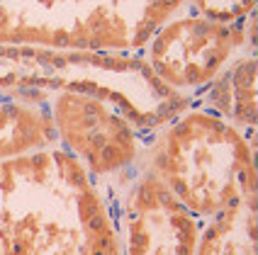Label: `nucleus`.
I'll return each mask as SVG.
<instances>
[{"mask_svg":"<svg viewBox=\"0 0 258 255\" xmlns=\"http://www.w3.org/2000/svg\"><path fill=\"white\" fill-rule=\"evenodd\" d=\"M0 255H122L100 185L66 151L0 163Z\"/></svg>","mask_w":258,"mask_h":255,"instance_id":"f257e3e1","label":"nucleus"},{"mask_svg":"<svg viewBox=\"0 0 258 255\" xmlns=\"http://www.w3.org/2000/svg\"><path fill=\"white\" fill-rule=\"evenodd\" d=\"M142 163L198 219L207 221L244 197H258L256 134L190 105L144 139Z\"/></svg>","mask_w":258,"mask_h":255,"instance_id":"f03ea898","label":"nucleus"},{"mask_svg":"<svg viewBox=\"0 0 258 255\" xmlns=\"http://www.w3.org/2000/svg\"><path fill=\"white\" fill-rule=\"evenodd\" d=\"M17 93L93 95L115 105L142 134H151L192 105V98L161 83L142 54L0 44V98Z\"/></svg>","mask_w":258,"mask_h":255,"instance_id":"7ed1b4c3","label":"nucleus"},{"mask_svg":"<svg viewBox=\"0 0 258 255\" xmlns=\"http://www.w3.org/2000/svg\"><path fill=\"white\" fill-rule=\"evenodd\" d=\"M185 0H0V44L142 54Z\"/></svg>","mask_w":258,"mask_h":255,"instance_id":"20e7f679","label":"nucleus"},{"mask_svg":"<svg viewBox=\"0 0 258 255\" xmlns=\"http://www.w3.org/2000/svg\"><path fill=\"white\" fill-rule=\"evenodd\" d=\"M122 255H195L202 219L142 163L102 180Z\"/></svg>","mask_w":258,"mask_h":255,"instance_id":"39448f33","label":"nucleus"},{"mask_svg":"<svg viewBox=\"0 0 258 255\" xmlns=\"http://www.w3.org/2000/svg\"><path fill=\"white\" fill-rule=\"evenodd\" d=\"M244 49H256V13L219 25L183 5L151 34L142 58L163 85L192 98Z\"/></svg>","mask_w":258,"mask_h":255,"instance_id":"423d86ee","label":"nucleus"},{"mask_svg":"<svg viewBox=\"0 0 258 255\" xmlns=\"http://www.w3.org/2000/svg\"><path fill=\"white\" fill-rule=\"evenodd\" d=\"M49 110L58 148L76 158L95 183L124 173L142 156L146 134L115 105L83 93H54Z\"/></svg>","mask_w":258,"mask_h":255,"instance_id":"0eeeda50","label":"nucleus"},{"mask_svg":"<svg viewBox=\"0 0 258 255\" xmlns=\"http://www.w3.org/2000/svg\"><path fill=\"white\" fill-rule=\"evenodd\" d=\"M258 61L256 49H244L192 95V105L229 122L246 134H256L258 124Z\"/></svg>","mask_w":258,"mask_h":255,"instance_id":"6e6552de","label":"nucleus"},{"mask_svg":"<svg viewBox=\"0 0 258 255\" xmlns=\"http://www.w3.org/2000/svg\"><path fill=\"white\" fill-rule=\"evenodd\" d=\"M58 148L49 95L17 93L0 98V163Z\"/></svg>","mask_w":258,"mask_h":255,"instance_id":"1a4fd4ad","label":"nucleus"},{"mask_svg":"<svg viewBox=\"0 0 258 255\" xmlns=\"http://www.w3.org/2000/svg\"><path fill=\"white\" fill-rule=\"evenodd\" d=\"M258 197H244L202 224L195 255H256Z\"/></svg>","mask_w":258,"mask_h":255,"instance_id":"9d476101","label":"nucleus"},{"mask_svg":"<svg viewBox=\"0 0 258 255\" xmlns=\"http://www.w3.org/2000/svg\"><path fill=\"white\" fill-rule=\"evenodd\" d=\"M185 8L219 25H239L256 13V0H185Z\"/></svg>","mask_w":258,"mask_h":255,"instance_id":"9b49d317","label":"nucleus"}]
</instances>
